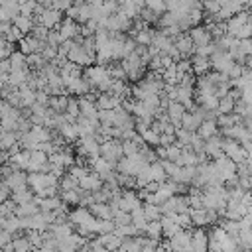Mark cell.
<instances>
[{"label":"cell","mask_w":252,"mask_h":252,"mask_svg":"<svg viewBox=\"0 0 252 252\" xmlns=\"http://www.w3.org/2000/svg\"><path fill=\"white\" fill-rule=\"evenodd\" d=\"M100 154L102 158H106L108 161H116L124 152H122V146L116 142V140H104L100 144Z\"/></svg>","instance_id":"obj_1"},{"label":"cell","mask_w":252,"mask_h":252,"mask_svg":"<svg viewBox=\"0 0 252 252\" xmlns=\"http://www.w3.org/2000/svg\"><path fill=\"white\" fill-rule=\"evenodd\" d=\"M4 183L12 189V191H20V189H26L28 187V177L20 171V169H14L12 173H8L4 177Z\"/></svg>","instance_id":"obj_2"},{"label":"cell","mask_w":252,"mask_h":252,"mask_svg":"<svg viewBox=\"0 0 252 252\" xmlns=\"http://www.w3.org/2000/svg\"><path fill=\"white\" fill-rule=\"evenodd\" d=\"M234 63H232V55L230 53H219V51H215L213 53V67L217 69V71H220V73H228L230 71V67H232Z\"/></svg>","instance_id":"obj_3"},{"label":"cell","mask_w":252,"mask_h":252,"mask_svg":"<svg viewBox=\"0 0 252 252\" xmlns=\"http://www.w3.org/2000/svg\"><path fill=\"white\" fill-rule=\"evenodd\" d=\"M61 22V10L57 8H49V10H43L41 16H39V24H43L45 28H55L57 24Z\"/></svg>","instance_id":"obj_4"},{"label":"cell","mask_w":252,"mask_h":252,"mask_svg":"<svg viewBox=\"0 0 252 252\" xmlns=\"http://www.w3.org/2000/svg\"><path fill=\"white\" fill-rule=\"evenodd\" d=\"M183 114H185V106H183L179 100H171V102L167 104V116H169V120H171L173 124H181Z\"/></svg>","instance_id":"obj_5"},{"label":"cell","mask_w":252,"mask_h":252,"mask_svg":"<svg viewBox=\"0 0 252 252\" xmlns=\"http://www.w3.org/2000/svg\"><path fill=\"white\" fill-rule=\"evenodd\" d=\"M191 39H193V43H195L197 47L207 45V43L211 41V32H209L207 28H195V30L191 32Z\"/></svg>","instance_id":"obj_6"},{"label":"cell","mask_w":252,"mask_h":252,"mask_svg":"<svg viewBox=\"0 0 252 252\" xmlns=\"http://www.w3.org/2000/svg\"><path fill=\"white\" fill-rule=\"evenodd\" d=\"M205 154H207V156H213V158L224 156V152H222V142L211 136L209 142H205Z\"/></svg>","instance_id":"obj_7"},{"label":"cell","mask_w":252,"mask_h":252,"mask_svg":"<svg viewBox=\"0 0 252 252\" xmlns=\"http://www.w3.org/2000/svg\"><path fill=\"white\" fill-rule=\"evenodd\" d=\"M175 47L179 49V53H181V55H189V53H193L195 43H193L191 35H179V37H177V41H175Z\"/></svg>","instance_id":"obj_8"},{"label":"cell","mask_w":252,"mask_h":252,"mask_svg":"<svg viewBox=\"0 0 252 252\" xmlns=\"http://www.w3.org/2000/svg\"><path fill=\"white\" fill-rule=\"evenodd\" d=\"M77 32H79V28L75 26V22L73 20H67L61 28H59V35H61V39L65 41V39H73L75 35H77Z\"/></svg>","instance_id":"obj_9"},{"label":"cell","mask_w":252,"mask_h":252,"mask_svg":"<svg viewBox=\"0 0 252 252\" xmlns=\"http://www.w3.org/2000/svg\"><path fill=\"white\" fill-rule=\"evenodd\" d=\"M144 232H146L150 238H156V240H158V238L163 234V228H161V220H148V224H146Z\"/></svg>","instance_id":"obj_10"},{"label":"cell","mask_w":252,"mask_h":252,"mask_svg":"<svg viewBox=\"0 0 252 252\" xmlns=\"http://www.w3.org/2000/svg\"><path fill=\"white\" fill-rule=\"evenodd\" d=\"M191 65H193V71H195V73H205V71L209 69V57H207V55L197 53V55L193 57Z\"/></svg>","instance_id":"obj_11"},{"label":"cell","mask_w":252,"mask_h":252,"mask_svg":"<svg viewBox=\"0 0 252 252\" xmlns=\"http://www.w3.org/2000/svg\"><path fill=\"white\" fill-rule=\"evenodd\" d=\"M215 134H217V124L213 120H203L199 124V136L201 138H211Z\"/></svg>","instance_id":"obj_12"},{"label":"cell","mask_w":252,"mask_h":252,"mask_svg":"<svg viewBox=\"0 0 252 252\" xmlns=\"http://www.w3.org/2000/svg\"><path fill=\"white\" fill-rule=\"evenodd\" d=\"M191 248H195V250H205L207 248V236H205V232L201 228L193 232V236H191Z\"/></svg>","instance_id":"obj_13"},{"label":"cell","mask_w":252,"mask_h":252,"mask_svg":"<svg viewBox=\"0 0 252 252\" xmlns=\"http://www.w3.org/2000/svg\"><path fill=\"white\" fill-rule=\"evenodd\" d=\"M142 207H144V213H146L148 220H158V217L161 215V209L156 203H152V201H146Z\"/></svg>","instance_id":"obj_14"},{"label":"cell","mask_w":252,"mask_h":252,"mask_svg":"<svg viewBox=\"0 0 252 252\" xmlns=\"http://www.w3.org/2000/svg\"><path fill=\"white\" fill-rule=\"evenodd\" d=\"M18 148V136L14 132H6L2 134V150H16Z\"/></svg>","instance_id":"obj_15"},{"label":"cell","mask_w":252,"mask_h":252,"mask_svg":"<svg viewBox=\"0 0 252 252\" xmlns=\"http://www.w3.org/2000/svg\"><path fill=\"white\" fill-rule=\"evenodd\" d=\"M146 6L150 10H154L156 14H159V12H163L167 8V2L165 0H146Z\"/></svg>","instance_id":"obj_16"},{"label":"cell","mask_w":252,"mask_h":252,"mask_svg":"<svg viewBox=\"0 0 252 252\" xmlns=\"http://www.w3.org/2000/svg\"><path fill=\"white\" fill-rule=\"evenodd\" d=\"M175 65H177V71H179L181 75H185V73H191V71H193V65H191V61H187V59L177 61Z\"/></svg>","instance_id":"obj_17"},{"label":"cell","mask_w":252,"mask_h":252,"mask_svg":"<svg viewBox=\"0 0 252 252\" xmlns=\"http://www.w3.org/2000/svg\"><path fill=\"white\" fill-rule=\"evenodd\" d=\"M73 6V0H53V4H51V8H57V10H69Z\"/></svg>","instance_id":"obj_18"},{"label":"cell","mask_w":252,"mask_h":252,"mask_svg":"<svg viewBox=\"0 0 252 252\" xmlns=\"http://www.w3.org/2000/svg\"><path fill=\"white\" fill-rule=\"evenodd\" d=\"M10 240H12V232H8L6 228H0V248H4Z\"/></svg>","instance_id":"obj_19"}]
</instances>
